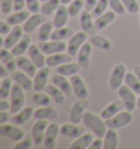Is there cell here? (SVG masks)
I'll use <instances>...</instances> for the list:
<instances>
[{
    "label": "cell",
    "instance_id": "ba28073f",
    "mask_svg": "<svg viewBox=\"0 0 140 149\" xmlns=\"http://www.w3.org/2000/svg\"><path fill=\"white\" fill-rule=\"evenodd\" d=\"M40 48L45 55H53L57 53H62L67 51V44L65 41H46V42H40L37 44Z\"/></svg>",
    "mask_w": 140,
    "mask_h": 149
},
{
    "label": "cell",
    "instance_id": "484cf974",
    "mask_svg": "<svg viewBox=\"0 0 140 149\" xmlns=\"http://www.w3.org/2000/svg\"><path fill=\"white\" fill-rule=\"evenodd\" d=\"M0 61H1V64H3L10 70V72L15 71L17 67H18L17 66V57L12 54V52L5 47H2L0 51Z\"/></svg>",
    "mask_w": 140,
    "mask_h": 149
},
{
    "label": "cell",
    "instance_id": "f6af8a7d",
    "mask_svg": "<svg viewBox=\"0 0 140 149\" xmlns=\"http://www.w3.org/2000/svg\"><path fill=\"white\" fill-rule=\"evenodd\" d=\"M108 5L111 10H113L117 15H124L126 13V8L121 0H108Z\"/></svg>",
    "mask_w": 140,
    "mask_h": 149
},
{
    "label": "cell",
    "instance_id": "7c38bea8",
    "mask_svg": "<svg viewBox=\"0 0 140 149\" xmlns=\"http://www.w3.org/2000/svg\"><path fill=\"white\" fill-rule=\"evenodd\" d=\"M48 126V122L47 120H37L32 126V132L31 135L33 137L34 144L40 146L44 143V136H45V132Z\"/></svg>",
    "mask_w": 140,
    "mask_h": 149
},
{
    "label": "cell",
    "instance_id": "e0dca14e",
    "mask_svg": "<svg viewBox=\"0 0 140 149\" xmlns=\"http://www.w3.org/2000/svg\"><path fill=\"white\" fill-rule=\"evenodd\" d=\"M85 100H81L77 101L72 104V107L70 109V122L75 123V124H79L80 122L83 120V115L85 113Z\"/></svg>",
    "mask_w": 140,
    "mask_h": 149
},
{
    "label": "cell",
    "instance_id": "7dc6e473",
    "mask_svg": "<svg viewBox=\"0 0 140 149\" xmlns=\"http://www.w3.org/2000/svg\"><path fill=\"white\" fill-rule=\"evenodd\" d=\"M34 144L32 135L31 136H25L23 139L17 141V144L13 146V149H30Z\"/></svg>",
    "mask_w": 140,
    "mask_h": 149
},
{
    "label": "cell",
    "instance_id": "c3c4849f",
    "mask_svg": "<svg viewBox=\"0 0 140 149\" xmlns=\"http://www.w3.org/2000/svg\"><path fill=\"white\" fill-rule=\"evenodd\" d=\"M41 0H25L26 2V9L31 12V13H40L41 12V7L40 5Z\"/></svg>",
    "mask_w": 140,
    "mask_h": 149
},
{
    "label": "cell",
    "instance_id": "680465c9",
    "mask_svg": "<svg viewBox=\"0 0 140 149\" xmlns=\"http://www.w3.org/2000/svg\"><path fill=\"white\" fill-rule=\"evenodd\" d=\"M134 72L136 74V76L140 79V66H136L134 68Z\"/></svg>",
    "mask_w": 140,
    "mask_h": 149
},
{
    "label": "cell",
    "instance_id": "8d00e7d4",
    "mask_svg": "<svg viewBox=\"0 0 140 149\" xmlns=\"http://www.w3.org/2000/svg\"><path fill=\"white\" fill-rule=\"evenodd\" d=\"M54 23L51 21H45L44 23L40 26L37 32V38L40 42H46L48 40H51V33L54 31Z\"/></svg>",
    "mask_w": 140,
    "mask_h": 149
},
{
    "label": "cell",
    "instance_id": "f546056e",
    "mask_svg": "<svg viewBox=\"0 0 140 149\" xmlns=\"http://www.w3.org/2000/svg\"><path fill=\"white\" fill-rule=\"evenodd\" d=\"M82 67L79 65V63H73V61H70V63H66L62 65L56 67V74H62L66 77H72L77 74L80 71Z\"/></svg>",
    "mask_w": 140,
    "mask_h": 149
},
{
    "label": "cell",
    "instance_id": "52a82bcc",
    "mask_svg": "<svg viewBox=\"0 0 140 149\" xmlns=\"http://www.w3.org/2000/svg\"><path fill=\"white\" fill-rule=\"evenodd\" d=\"M0 134L13 141H19L25 137V133L22 128H20L17 124H1L0 125Z\"/></svg>",
    "mask_w": 140,
    "mask_h": 149
},
{
    "label": "cell",
    "instance_id": "4dcf8cb0",
    "mask_svg": "<svg viewBox=\"0 0 140 149\" xmlns=\"http://www.w3.org/2000/svg\"><path fill=\"white\" fill-rule=\"evenodd\" d=\"M44 91L47 94L51 95V98L54 100V102L56 103V104L61 105V104H64L66 102V98L67 97L65 95V93L62 92L58 87H56L54 84H47L46 87H45V89H44Z\"/></svg>",
    "mask_w": 140,
    "mask_h": 149
},
{
    "label": "cell",
    "instance_id": "bcb514c9",
    "mask_svg": "<svg viewBox=\"0 0 140 149\" xmlns=\"http://www.w3.org/2000/svg\"><path fill=\"white\" fill-rule=\"evenodd\" d=\"M126 8V11L131 14H136L140 11V6L137 0H121Z\"/></svg>",
    "mask_w": 140,
    "mask_h": 149
},
{
    "label": "cell",
    "instance_id": "60d3db41",
    "mask_svg": "<svg viewBox=\"0 0 140 149\" xmlns=\"http://www.w3.org/2000/svg\"><path fill=\"white\" fill-rule=\"evenodd\" d=\"M32 100L34 103H36L40 107H51V103H53V99L51 98L49 94H47L46 92H41V91H37L33 94Z\"/></svg>",
    "mask_w": 140,
    "mask_h": 149
},
{
    "label": "cell",
    "instance_id": "be15d7a7",
    "mask_svg": "<svg viewBox=\"0 0 140 149\" xmlns=\"http://www.w3.org/2000/svg\"><path fill=\"white\" fill-rule=\"evenodd\" d=\"M139 23H140V11H139Z\"/></svg>",
    "mask_w": 140,
    "mask_h": 149
},
{
    "label": "cell",
    "instance_id": "1f68e13d",
    "mask_svg": "<svg viewBox=\"0 0 140 149\" xmlns=\"http://www.w3.org/2000/svg\"><path fill=\"white\" fill-rule=\"evenodd\" d=\"M103 149H116L118 146V134L116 130L107 128L103 137Z\"/></svg>",
    "mask_w": 140,
    "mask_h": 149
},
{
    "label": "cell",
    "instance_id": "5b68a950",
    "mask_svg": "<svg viewBox=\"0 0 140 149\" xmlns=\"http://www.w3.org/2000/svg\"><path fill=\"white\" fill-rule=\"evenodd\" d=\"M87 38H88V34L84 31L76 32L72 36L70 37L68 43H67V53H69L72 57L77 56L81 46L87 42Z\"/></svg>",
    "mask_w": 140,
    "mask_h": 149
},
{
    "label": "cell",
    "instance_id": "e575fe53",
    "mask_svg": "<svg viewBox=\"0 0 140 149\" xmlns=\"http://www.w3.org/2000/svg\"><path fill=\"white\" fill-rule=\"evenodd\" d=\"M94 139V134L91 133H84L83 135L76 138L75 141L70 145L71 149H87L90 147Z\"/></svg>",
    "mask_w": 140,
    "mask_h": 149
},
{
    "label": "cell",
    "instance_id": "f1b7e54d",
    "mask_svg": "<svg viewBox=\"0 0 140 149\" xmlns=\"http://www.w3.org/2000/svg\"><path fill=\"white\" fill-rule=\"evenodd\" d=\"M31 45H32L31 44V37H30V35H28V33H25V34H23L22 38L10 51L12 52V54L15 57H19V56L23 55L24 53H26Z\"/></svg>",
    "mask_w": 140,
    "mask_h": 149
},
{
    "label": "cell",
    "instance_id": "681fc988",
    "mask_svg": "<svg viewBox=\"0 0 140 149\" xmlns=\"http://www.w3.org/2000/svg\"><path fill=\"white\" fill-rule=\"evenodd\" d=\"M0 10L3 14L13 11V0H0Z\"/></svg>",
    "mask_w": 140,
    "mask_h": 149
},
{
    "label": "cell",
    "instance_id": "d6986e66",
    "mask_svg": "<svg viewBox=\"0 0 140 149\" xmlns=\"http://www.w3.org/2000/svg\"><path fill=\"white\" fill-rule=\"evenodd\" d=\"M28 57L32 59V61L36 65L38 69L42 68V67H45L46 66V56L45 54L42 52V49L40 48L38 45H35V44H32L30 48H28Z\"/></svg>",
    "mask_w": 140,
    "mask_h": 149
},
{
    "label": "cell",
    "instance_id": "44dd1931",
    "mask_svg": "<svg viewBox=\"0 0 140 149\" xmlns=\"http://www.w3.org/2000/svg\"><path fill=\"white\" fill-rule=\"evenodd\" d=\"M11 78L13 80V82L20 84L25 91H30L31 89H34V82L32 80V77H30L28 74H25L21 70L11 72Z\"/></svg>",
    "mask_w": 140,
    "mask_h": 149
},
{
    "label": "cell",
    "instance_id": "d6a6232c",
    "mask_svg": "<svg viewBox=\"0 0 140 149\" xmlns=\"http://www.w3.org/2000/svg\"><path fill=\"white\" fill-rule=\"evenodd\" d=\"M89 42L93 45V47H96L103 52H110L112 49V42L104 36L101 35H91L89 37Z\"/></svg>",
    "mask_w": 140,
    "mask_h": 149
},
{
    "label": "cell",
    "instance_id": "ac0fdd59",
    "mask_svg": "<svg viewBox=\"0 0 140 149\" xmlns=\"http://www.w3.org/2000/svg\"><path fill=\"white\" fill-rule=\"evenodd\" d=\"M80 26L81 30L84 31L88 35H94L95 33V25H94L93 17L92 13H90V11L84 10L80 13Z\"/></svg>",
    "mask_w": 140,
    "mask_h": 149
},
{
    "label": "cell",
    "instance_id": "277c9868",
    "mask_svg": "<svg viewBox=\"0 0 140 149\" xmlns=\"http://www.w3.org/2000/svg\"><path fill=\"white\" fill-rule=\"evenodd\" d=\"M132 114L130 111H121L115 116L111 117L105 120V124L107 126V128H114V130H118L124 126H127L130 124L132 121Z\"/></svg>",
    "mask_w": 140,
    "mask_h": 149
},
{
    "label": "cell",
    "instance_id": "9c48e42d",
    "mask_svg": "<svg viewBox=\"0 0 140 149\" xmlns=\"http://www.w3.org/2000/svg\"><path fill=\"white\" fill-rule=\"evenodd\" d=\"M60 134V126L57 123L48 124L47 130L44 136V147L47 149H54L56 146V140L58 135Z\"/></svg>",
    "mask_w": 140,
    "mask_h": 149
},
{
    "label": "cell",
    "instance_id": "7402d4cb",
    "mask_svg": "<svg viewBox=\"0 0 140 149\" xmlns=\"http://www.w3.org/2000/svg\"><path fill=\"white\" fill-rule=\"evenodd\" d=\"M125 109V104L121 100H116V101H113L110 104H107L106 107L103 109L101 111V116L104 118V120H107V118H111V117L115 116L116 114H118L119 112L124 111Z\"/></svg>",
    "mask_w": 140,
    "mask_h": 149
},
{
    "label": "cell",
    "instance_id": "f35d334b",
    "mask_svg": "<svg viewBox=\"0 0 140 149\" xmlns=\"http://www.w3.org/2000/svg\"><path fill=\"white\" fill-rule=\"evenodd\" d=\"M125 84L137 94L140 95V79L136 76V74L132 71H127L126 77H125Z\"/></svg>",
    "mask_w": 140,
    "mask_h": 149
},
{
    "label": "cell",
    "instance_id": "3957f363",
    "mask_svg": "<svg viewBox=\"0 0 140 149\" xmlns=\"http://www.w3.org/2000/svg\"><path fill=\"white\" fill-rule=\"evenodd\" d=\"M127 74V69L125 65L123 64H117L111 71L110 74V80H108V84L110 88L113 91H117L121 88L123 84H125V77Z\"/></svg>",
    "mask_w": 140,
    "mask_h": 149
},
{
    "label": "cell",
    "instance_id": "9a60e30c",
    "mask_svg": "<svg viewBox=\"0 0 140 149\" xmlns=\"http://www.w3.org/2000/svg\"><path fill=\"white\" fill-rule=\"evenodd\" d=\"M85 133V130L82 126H78V124L75 123H67L60 126V135L68 137V138H78L81 135Z\"/></svg>",
    "mask_w": 140,
    "mask_h": 149
},
{
    "label": "cell",
    "instance_id": "30bf717a",
    "mask_svg": "<svg viewBox=\"0 0 140 149\" xmlns=\"http://www.w3.org/2000/svg\"><path fill=\"white\" fill-rule=\"evenodd\" d=\"M70 82L72 86L73 93L77 95L78 99L81 100H87L89 97V89L85 86L83 79L80 77L79 74H75L72 77H70Z\"/></svg>",
    "mask_w": 140,
    "mask_h": 149
},
{
    "label": "cell",
    "instance_id": "ee69618b",
    "mask_svg": "<svg viewBox=\"0 0 140 149\" xmlns=\"http://www.w3.org/2000/svg\"><path fill=\"white\" fill-rule=\"evenodd\" d=\"M110 7L108 5V0H98L96 6L94 7V9L91 11L92 12V17L94 19L98 18L100 15H102L103 13H105L107 11V8Z\"/></svg>",
    "mask_w": 140,
    "mask_h": 149
},
{
    "label": "cell",
    "instance_id": "6f0895ef",
    "mask_svg": "<svg viewBox=\"0 0 140 149\" xmlns=\"http://www.w3.org/2000/svg\"><path fill=\"white\" fill-rule=\"evenodd\" d=\"M10 70L6 67L3 64L1 65V70H0V78L2 79V78H6V77H8V74H9Z\"/></svg>",
    "mask_w": 140,
    "mask_h": 149
},
{
    "label": "cell",
    "instance_id": "8992f818",
    "mask_svg": "<svg viewBox=\"0 0 140 149\" xmlns=\"http://www.w3.org/2000/svg\"><path fill=\"white\" fill-rule=\"evenodd\" d=\"M118 95L121 100L125 104V109L127 111L132 112L137 107V98H136V93L131 90L128 86L123 84L121 88L117 90Z\"/></svg>",
    "mask_w": 140,
    "mask_h": 149
},
{
    "label": "cell",
    "instance_id": "b9f144b4",
    "mask_svg": "<svg viewBox=\"0 0 140 149\" xmlns=\"http://www.w3.org/2000/svg\"><path fill=\"white\" fill-rule=\"evenodd\" d=\"M12 81H13L12 78H9V77H6V78L1 79V84H0V99L1 100L7 99L11 94L12 87H13Z\"/></svg>",
    "mask_w": 140,
    "mask_h": 149
},
{
    "label": "cell",
    "instance_id": "603a6c76",
    "mask_svg": "<svg viewBox=\"0 0 140 149\" xmlns=\"http://www.w3.org/2000/svg\"><path fill=\"white\" fill-rule=\"evenodd\" d=\"M51 84H54L56 87H58V88L60 89L61 91L65 93L66 97H70L73 93L71 82L67 79L66 76H62V74H54L51 77Z\"/></svg>",
    "mask_w": 140,
    "mask_h": 149
},
{
    "label": "cell",
    "instance_id": "83f0119b",
    "mask_svg": "<svg viewBox=\"0 0 140 149\" xmlns=\"http://www.w3.org/2000/svg\"><path fill=\"white\" fill-rule=\"evenodd\" d=\"M34 109L32 107H23L22 110H20L18 113L13 114V116L11 117V120L14 124L17 125H23L25 123H28L33 116H34Z\"/></svg>",
    "mask_w": 140,
    "mask_h": 149
},
{
    "label": "cell",
    "instance_id": "6125c7cd",
    "mask_svg": "<svg viewBox=\"0 0 140 149\" xmlns=\"http://www.w3.org/2000/svg\"><path fill=\"white\" fill-rule=\"evenodd\" d=\"M41 1H42V2H45V1H47V0H41Z\"/></svg>",
    "mask_w": 140,
    "mask_h": 149
},
{
    "label": "cell",
    "instance_id": "9f6ffc18",
    "mask_svg": "<svg viewBox=\"0 0 140 149\" xmlns=\"http://www.w3.org/2000/svg\"><path fill=\"white\" fill-rule=\"evenodd\" d=\"M11 109V103H9V101H7L6 99L1 100L0 102V111H9Z\"/></svg>",
    "mask_w": 140,
    "mask_h": 149
},
{
    "label": "cell",
    "instance_id": "836d02e7",
    "mask_svg": "<svg viewBox=\"0 0 140 149\" xmlns=\"http://www.w3.org/2000/svg\"><path fill=\"white\" fill-rule=\"evenodd\" d=\"M34 117L36 120H54L58 117V111L51 107H42L35 110Z\"/></svg>",
    "mask_w": 140,
    "mask_h": 149
},
{
    "label": "cell",
    "instance_id": "4316f807",
    "mask_svg": "<svg viewBox=\"0 0 140 149\" xmlns=\"http://www.w3.org/2000/svg\"><path fill=\"white\" fill-rule=\"evenodd\" d=\"M117 14L111 10V11H106L105 13H103L102 15H100L98 18L95 19L94 21V25H95V30L96 31H102L105 28H107L111 23H113L116 19Z\"/></svg>",
    "mask_w": 140,
    "mask_h": 149
},
{
    "label": "cell",
    "instance_id": "4fadbf2b",
    "mask_svg": "<svg viewBox=\"0 0 140 149\" xmlns=\"http://www.w3.org/2000/svg\"><path fill=\"white\" fill-rule=\"evenodd\" d=\"M49 74H51V67L49 66L42 67L37 70L36 74L33 78L35 91H43L45 89V87L47 86L48 78H49Z\"/></svg>",
    "mask_w": 140,
    "mask_h": 149
},
{
    "label": "cell",
    "instance_id": "91938a15",
    "mask_svg": "<svg viewBox=\"0 0 140 149\" xmlns=\"http://www.w3.org/2000/svg\"><path fill=\"white\" fill-rule=\"evenodd\" d=\"M60 1H61V5H70L75 0H60Z\"/></svg>",
    "mask_w": 140,
    "mask_h": 149
},
{
    "label": "cell",
    "instance_id": "ffe728a7",
    "mask_svg": "<svg viewBox=\"0 0 140 149\" xmlns=\"http://www.w3.org/2000/svg\"><path fill=\"white\" fill-rule=\"evenodd\" d=\"M17 66L21 71H23L25 74H28L30 77L34 78V76L37 72V67L32 61L31 58L24 57V56H19L17 57Z\"/></svg>",
    "mask_w": 140,
    "mask_h": 149
},
{
    "label": "cell",
    "instance_id": "74e56055",
    "mask_svg": "<svg viewBox=\"0 0 140 149\" xmlns=\"http://www.w3.org/2000/svg\"><path fill=\"white\" fill-rule=\"evenodd\" d=\"M75 34L73 30L71 28H59V29H55L53 33H51V41H65L67 38H70Z\"/></svg>",
    "mask_w": 140,
    "mask_h": 149
},
{
    "label": "cell",
    "instance_id": "94428289",
    "mask_svg": "<svg viewBox=\"0 0 140 149\" xmlns=\"http://www.w3.org/2000/svg\"><path fill=\"white\" fill-rule=\"evenodd\" d=\"M137 107L140 109V95H139V98L137 99Z\"/></svg>",
    "mask_w": 140,
    "mask_h": 149
},
{
    "label": "cell",
    "instance_id": "cb8c5ba5",
    "mask_svg": "<svg viewBox=\"0 0 140 149\" xmlns=\"http://www.w3.org/2000/svg\"><path fill=\"white\" fill-rule=\"evenodd\" d=\"M72 61V56L69 53H57V54H53V55H48L46 58V66L49 67H58V66L66 64V63H70Z\"/></svg>",
    "mask_w": 140,
    "mask_h": 149
},
{
    "label": "cell",
    "instance_id": "7a4b0ae2",
    "mask_svg": "<svg viewBox=\"0 0 140 149\" xmlns=\"http://www.w3.org/2000/svg\"><path fill=\"white\" fill-rule=\"evenodd\" d=\"M24 90L20 84L17 82L13 84L12 87V91L10 94V103H11V109H10V113L13 115L15 113H18L20 110H22L25 104V93Z\"/></svg>",
    "mask_w": 140,
    "mask_h": 149
},
{
    "label": "cell",
    "instance_id": "f907efd6",
    "mask_svg": "<svg viewBox=\"0 0 140 149\" xmlns=\"http://www.w3.org/2000/svg\"><path fill=\"white\" fill-rule=\"evenodd\" d=\"M12 25L6 20V21H1L0 22V34L2 35V36H6L7 34H9L10 31L12 30Z\"/></svg>",
    "mask_w": 140,
    "mask_h": 149
},
{
    "label": "cell",
    "instance_id": "816d5d0a",
    "mask_svg": "<svg viewBox=\"0 0 140 149\" xmlns=\"http://www.w3.org/2000/svg\"><path fill=\"white\" fill-rule=\"evenodd\" d=\"M25 7H26L25 0H13V11L14 12L24 10Z\"/></svg>",
    "mask_w": 140,
    "mask_h": 149
},
{
    "label": "cell",
    "instance_id": "db71d44e",
    "mask_svg": "<svg viewBox=\"0 0 140 149\" xmlns=\"http://www.w3.org/2000/svg\"><path fill=\"white\" fill-rule=\"evenodd\" d=\"M98 0H84V10L87 11H92L94 9V7L96 6Z\"/></svg>",
    "mask_w": 140,
    "mask_h": 149
},
{
    "label": "cell",
    "instance_id": "8fae6325",
    "mask_svg": "<svg viewBox=\"0 0 140 149\" xmlns=\"http://www.w3.org/2000/svg\"><path fill=\"white\" fill-rule=\"evenodd\" d=\"M23 33H24L23 26L14 25L13 28H12V30L10 31L9 34H7L5 38L2 40V47L11 49L22 38Z\"/></svg>",
    "mask_w": 140,
    "mask_h": 149
},
{
    "label": "cell",
    "instance_id": "d590c367",
    "mask_svg": "<svg viewBox=\"0 0 140 149\" xmlns=\"http://www.w3.org/2000/svg\"><path fill=\"white\" fill-rule=\"evenodd\" d=\"M31 14L32 13H31L28 9L21 10V11H17V12H14L13 11V13H11L8 15L7 21H8L12 26H14V25H20V24L24 23V22L30 18Z\"/></svg>",
    "mask_w": 140,
    "mask_h": 149
},
{
    "label": "cell",
    "instance_id": "6da1fadb",
    "mask_svg": "<svg viewBox=\"0 0 140 149\" xmlns=\"http://www.w3.org/2000/svg\"><path fill=\"white\" fill-rule=\"evenodd\" d=\"M83 123L85 126H88L90 130H92L94 135L96 137L103 138L105 136V133L107 130V126L105 124V121L101 115L98 116L92 112H85L83 115Z\"/></svg>",
    "mask_w": 140,
    "mask_h": 149
},
{
    "label": "cell",
    "instance_id": "2e32d148",
    "mask_svg": "<svg viewBox=\"0 0 140 149\" xmlns=\"http://www.w3.org/2000/svg\"><path fill=\"white\" fill-rule=\"evenodd\" d=\"M92 51H93V45L90 42H85L81 46L79 52H78L77 61L79 63V65L82 68H88L89 67L91 55H92Z\"/></svg>",
    "mask_w": 140,
    "mask_h": 149
},
{
    "label": "cell",
    "instance_id": "11a10c76",
    "mask_svg": "<svg viewBox=\"0 0 140 149\" xmlns=\"http://www.w3.org/2000/svg\"><path fill=\"white\" fill-rule=\"evenodd\" d=\"M11 120L9 112L7 111H1L0 112V124H6Z\"/></svg>",
    "mask_w": 140,
    "mask_h": 149
},
{
    "label": "cell",
    "instance_id": "ab89813d",
    "mask_svg": "<svg viewBox=\"0 0 140 149\" xmlns=\"http://www.w3.org/2000/svg\"><path fill=\"white\" fill-rule=\"evenodd\" d=\"M60 3V0H47L45 2H43L42 7H41V13H43L46 17H49L56 12V10L58 9Z\"/></svg>",
    "mask_w": 140,
    "mask_h": 149
},
{
    "label": "cell",
    "instance_id": "d4e9b609",
    "mask_svg": "<svg viewBox=\"0 0 140 149\" xmlns=\"http://www.w3.org/2000/svg\"><path fill=\"white\" fill-rule=\"evenodd\" d=\"M69 11H68V7L66 5H60L58 7V9L55 12L54 19H53V23L55 29L64 28L67 22H68V18H69Z\"/></svg>",
    "mask_w": 140,
    "mask_h": 149
},
{
    "label": "cell",
    "instance_id": "f5cc1de1",
    "mask_svg": "<svg viewBox=\"0 0 140 149\" xmlns=\"http://www.w3.org/2000/svg\"><path fill=\"white\" fill-rule=\"evenodd\" d=\"M103 148V140L101 137H96L93 139L92 144L90 145L89 149H102Z\"/></svg>",
    "mask_w": 140,
    "mask_h": 149
},
{
    "label": "cell",
    "instance_id": "7bdbcfd3",
    "mask_svg": "<svg viewBox=\"0 0 140 149\" xmlns=\"http://www.w3.org/2000/svg\"><path fill=\"white\" fill-rule=\"evenodd\" d=\"M84 8V0H75L68 6V11L71 18L77 17L79 13L82 12V9Z\"/></svg>",
    "mask_w": 140,
    "mask_h": 149
},
{
    "label": "cell",
    "instance_id": "5bb4252c",
    "mask_svg": "<svg viewBox=\"0 0 140 149\" xmlns=\"http://www.w3.org/2000/svg\"><path fill=\"white\" fill-rule=\"evenodd\" d=\"M46 20V15H44L43 13H32L30 15V18L23 23V30L24 33L31 34L33 33L36 29H40V26L42 25Z\"/></svg>",
    "mask_w": 140,
    "mask_h": 149
}]
</instances>
